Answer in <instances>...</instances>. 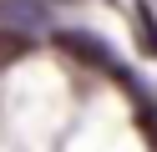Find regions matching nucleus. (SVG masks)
Listing matches in <instances>:
<instances>
[{
	"label": "nucleus",
	"mask_w": 157,
	"mask_h": 152,
	"mask_svg": "<svg viewBox=\"0 0 157 152\" xmlns=\"http://www.w3.org/2000/svg\"><path fill=\"white\" fill-rule=\"evenodd\" d=\"M25 56V30H0V71Z\"/></svg>",
	"instance_id": "obj_3"
},
{
	"label": "nucleus",
	"mask_w": 157,
	"mask_h": 152,
	"mask_svg": "<svg viewBox=\"0 0 157 152\" xmlns=\"http://www.w3.org/2000/svg\"><path fill=\"white\" fill-rule=\"evenodd\" d=\"M56 46L71 51L81 66H96L101 76H117V81H122V66H117V56H112V46H106V41L86 36V30H56Z\"/></svg>",
	"instance_id": "obj_1"
},
{
	"label": "nucleus",
	"mask_w": 157,
	"mask_h": 152,
	"mask_svg": "<svg viewBox=\"0 0 157 152\" xmlns=\"http://www.w3.org/2000/svg\"><path fill=\"white\" fill-rule=\"evenodd\" d=\"M132 30L142 36V51H147V56H157V20H152V10H147V5L132 10Z\"/></svg>",
	"instance_id": "obj_2"
}]
</instances>
